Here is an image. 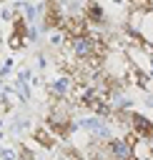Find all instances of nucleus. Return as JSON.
Returning <instances> with one entry per match:
<instances>
[{"mask_svg": "<svg viewBox=\"0 0 153 160\" xmlns=\"http://www.w3.org/2000/svg\"><path fill=\"white\" fill-rule=\"evenodd\" d=\"M60 30L70 38V40H78V38H85L88 32H90V28H88V20L83 18V15H68V18H63V22H60Z\"/></svg>", "mask_w": 153, "mask_h": 160, "instance_id": "f257e3e1", "label": "nucleus"}, {"mask_svg": "<svg viewBox=\"0 0 153 160\" xmlns=\"http://www.w3.org/2000/svg\"><path fill=\"white\" fill-rule=\"evenodd\" d=\"M128 130L138 138H145V140H153V122L145 118V115H138V112H130V120H128Z\"/></svg>", "mask_w": 153, "mask_h": 160, "instance_id": "f03ea898", "label": "nucleus"}, {"mask_svg": "<svg viewBox=\"0 0 153 160\" xmlns=\"http://www.w3.org/2000/svg\"><path fill=\"white\" fill-rule=\"evenodd\" d=\"M45 28H60L63 22V15H60V2L58 0H45Z\"/></svg>", "mask_w": 153, "mask_h": 160, "instance_id": "7ed1b4c3", "label": "nucleus"}, {"mask_svg": "<svg viewBox=\"0 0 153 160\" xmlns=\"http://www.w3.org/2000/svg\"><path fill=\"white\" fill-rule=\"evenodd\" d=\"M33 135H35V140H38V145H43V148H48V150H53L55 148V142H58V138L50 132V128L45 125V122H40V125H35V130H33Z\"/></svg>", "mask_w": 153, "mask_h": 160, "instance_id": "20e7f679", "label": "nucleus"}, {"mask_svg": "<svg viewBox=\"0 0 153 160\" xmlns=\"http://www.w3.org/2000/svg\"><path fill=\"white\" fill-rule=\"evenodd\" d=\"M80 15H83L88 22H98V25L105 20V12H103V8H100L98 2H93V0H88V2L83 5V12H80Z\"/></svg>", "mask_w": 153, "mask_h": 160, "instance_id": "39448f33", "label": "nucleus"}, {"mask_svg": "<svg viewBox=\"0 0 153 160\" xmlns=\"http://www.w3.org/2000/svg\"><path fill=\"white\" fill-rule=\"evenodd\" d=\"M138 35H140L148 45H153V10H145V12H143L140 25H138Z\"/></svg>", "mask_w": 153, "mask_h": 160, "instance_id": "423d86ee", "label": "nucleus"}, {"mask_svg": "<svg viewBox=\"0 0 153 160\" xmlns=\"http://www.w3.org/2000/svg\"><path fill=\"white\" fill-rule=\"evenodd\" d=\"M60 160H85V158L80 155V150H78V148L65 145V148H60Z\"/></svg>", "mask_w": 153, "mask_h": 160, "instance_id": "0eeeda50", "label": "nucleus"}, {"mask_svg": "<svg viewBox=\"0 0 153 160\" xmlns=\"http://www.w3.org/2000/svg\"><path fill=\"white\" fill-rule=\"evenodd\" d=\"M128 5H130V10H140V12L153 10V0H128Z\"/></svg>", "mask_w": 153, "mask_h": 160, "instance_id": "6e6552de", "label": "nucleus"}]
</instances>
